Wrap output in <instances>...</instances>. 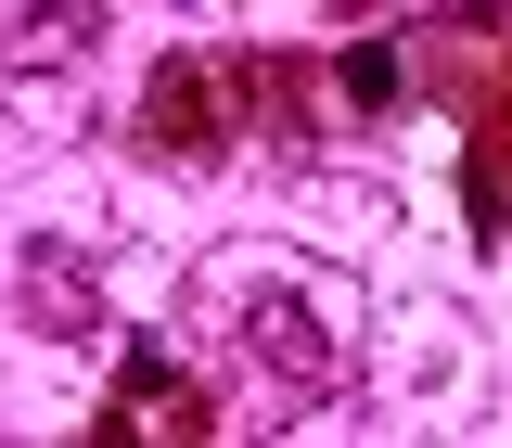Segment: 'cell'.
Returning a JSON list of instances; mask_svg holds the SVG:
<instances>
[{
	"instance_id": "obj_7",
	"label": "cell",
	"mask_w": 512,
	"mask_h": 448,
	"mask_svg": "<svg viewBox=\"0 0 512 448\" xmlns=\"http://www.w3.org/2000/svg\"><path fill=\"white\" fill-rule=\"evenodd\" d=\"M231 77H244V103H269V128H295V141H308V103H320L308 52H244Z\"/></svg>"
},
{
	"instance_id": "obj_6",
	"label": "cell",
	"mask_w": 512,
	"mask_h": 448,
	"mask_svg": "<svg viewBox=\"0 0 512 448\" xmlns=\"http://www.w3.org/2000/svg\"><path fill=\"white\" fill-rule=\"evenodd\" d=\"M103 52V0H26L0 13V77H64Z\"/></svg>"
},
{
	"instance_id": "obj_2",
	"label": "cell",
	"mask_w": 512,
	"mask_h": 448,
	"mask_svg": "<svg viewBox=\"0 0 512 448\" xmlns=\"http://www.w3.org/2000/svg\"><path fill=\"white\" fill-rule=\"evenodd\" d=\"M231 116H244V77L205 64V52H167L154 90H141V141L180 154V167H218V154H231Z\"/></svg>"
},
{
	"instance_id": "obj_1",
	"label": "cell",
	"mask_w": 512,
	"mask_h": 448,
	"mask_svg": "<svg viewBox=\"0 0 512 448\" xmlns=\"http://www.w3.org/2000/svg\"><path fill=\"white\" fill-rule=\"evenodd\" d=\"M423 77L474 116V244L512 231V13L500 0H436V39H423Z\"/></svg>"
},
{
	"instance_id": "obj_8",
	"label": "cell",
	"mask_w": 512,
	"mask_h": 448,
	"mask_svg": "<svg viewBox=\"0 0 512 448\" xmlns=\"http://www.w3.org/2000/svg\"><path fill=\"white\" fill-rule=\"evenodd\" d=\"M397 77H410V64H397V39H359V52L333 64V103H359V116H384V103H397Z\"/></svg>"
},
{
	"instance_id": "obj_3",
	"label": "cell",
	"mask_w": 512,
	"mask_h": 448,
	"mask_svg": "<svg viewBox=\"0 0 512 448\" xmlns=\"http://www.w3.org/2000/svg\"><path fill=\"white\" fill-rule=\"evenodd\" d=\"M141 436H218V397L167 359V346H128V372H116V397H103V423H90V448H141Z\"/></svg>"
},
{
	"instance_id": "obj_4",
	"label": "cell",
	"mask_w": 512,
	"mask_h": 448,
	"mask_svg": "<svg viewBox=\"0 0 512 448\" xmlns=\"http://www.w3.org/2000/svg\"><path fill=\"white\" fill-rule=\"evenodd\" d=\"M244 333H256V359L295 384V397H333V384H346V333H333V295H295V282H269Z\"/></svg>"
},
{
	"instance_id": "obj_5",
	"label": "cell",
	"mask_w": 512,
	"mask_h": 448,
	"mask_svg": "<svg viewBox=\"0 0 512 448\" xmlns=\"http://www.w3.org/2000/svg\"><path fill=\"white\" fill-rule=\"evenodd\" d=\"M13 295H26V320H39L52 346L103 333V269H90L77 244H26V256H13Z\"/></svg>"
}]
</instances>
